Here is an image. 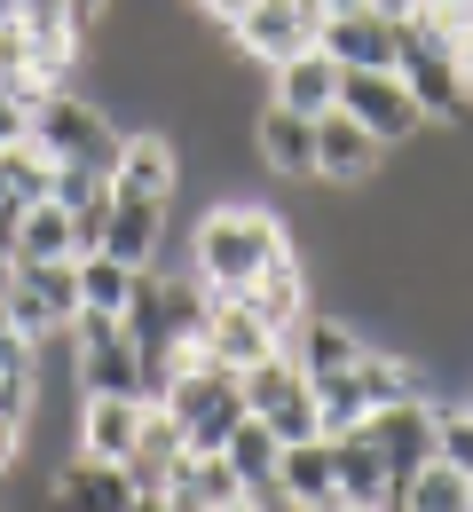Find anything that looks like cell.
<instances>
[{"instance_id": "1", "label": "cell", "mask_w": 473, "mask_h": 512, "mask_svg": "<svg viewBox=\"0 0 473 512\" xmlns=\"http://www.w3.org/2000/svg\"><path fill=\"white\" fill-rule=\"evenodd\" d=\"M276 253H292V237H284V221L269 205H213L190 229V276L213 300H237Z\"/></svg>"}, {"instance_id": "2", "label": "cell", "mask_w": 473, "mask_h": 512, "mask_svg": "<svg viewBox=\"0 0 473 512\" xmlns=\"http://www.w3.org/2000/svg\"><path fill=\"white\" fill-rule=\"evenodd\" d=\"M395 79L410 87V103H418V119H442V127H458L466 119V71L450 56V32L418 8L410 24H395Z\"/></svg>"}, {"instance_id": "3", "label": "cell", "mask_w": 473, "mask_h": 512, "mask_svg": "<svg viewBox=\"0 0 473 512\" xmlns=\"http://www.w3.org/2000/svg\"><path fill=\"white\" fill-rule=\"evenodd\" d=\"M119 134L127 127H111L103 95H79V87H48L40 111H32V142H40L56 166H103V174H111Z\"/></svg>"}, {"instance_id": "4", "label": "cell", "mask_w": 473, "mask_h": 512, "mask_svg": "<svg viewBox=\"0 0 473 512\" xmlns=\"http://www.w3.org/2000/svg\"><path fill=\"white\" fill-rule=\"evenodd\" d=\"M71 379H79V394H135L142 402V347L119 331V316H71Z\"/></svg>"}, {"instance_id": "5", "label": "cell", "mask_w": 473, "mask_h": 512, "mask_svg": "<svg viewBox=\"0 0 473 512\" xmlns=\"http://www.w3.org/2000/svg\"><path fill=\"white\" fill-rule=\"evenodd\" d=\"M316 24H324V8L316 0H253L237 24H229V48L245 56V64H292L300 48H316Z\"/></svg>"}, {"instance_id": "6", "label": "cell", "mask_w": 473, "mask_h": 512, "mask_svg": "<svg viewBox=\"0 0 473 512\" xmlns=\"http://www.w3.org/2000/svg\"><path fill=\"white\" fill-rule=\"evenodd\" d=\"M379 158H387V142H379L371 127H355V119L332 103V111L316 119V174H308V182H316V190H332V197H347L355 182H371V174H379Z\"/></svg>"}, {"instance_id": "7", "label": "cell", "mask_w": 473, "mask_h": 512, "mask_svg": "<svg viewBox=\"0 0 473 512\" xmlns=\"http://www.w3.org/2000/svg\"><path fill=\"white\" fill-rule=\"evenodd\" d=\"M339 111H347L355 127H371L387 150L426 127V119H418V103H410V87L395 79V71H339Z\"/></svg>"}, {"instance_id": "8", "label": "cell", "mask_w": 473, "mask_h": 512, "mask_svg": "<svg viewBox=\"0 0 473 512\" xmlns=\"http://www.w3.org/2000/svg\"><path fill=\"white\" fill-rule=\"evenodd\" d=\"M363 434H371V449H379L387 481L403 489L418 465H434V402H426V394L387 402V410H371V418H363Z\"/></svg>"}, {"instance_id": "9", "label": "cell", "mask_w": 473, "mask_h": 512, "mask_svg": "<svg viewBox=\"0 0 473 512\" xmlns=\"http://www.w3.org/2000/svg\"><path fill=\"white\" fill-rule=\"evenodd\" d=\"M174 182H182V158L158 127H127L119 134V158H111V197H158L174 205Z\"/></svg>"}, {"instance_id": "10", "label": "cell", "mask_w": 473, "mask_h": 512, "mask_svg": "<svg viewBox=\"0 0 473 512\" xmlns=\"http://www.w3.org/2000/svg\"><path fill=\"white\" fill-rule=\"evenodd\" d=\"M142 418H150V402L135 394H79V457H103V465H127L142 442Z\"/></svg>"}, {"instance_id": "11", "label": "cell", "mask_w": 473, "mask_h": 512, "mask_svg": "<svg viewBox=\"0 0 473 512\" xmlns=\"http://www.w3.org/2000/svg\"><path fill=\"white\" fill-rule=\"evenodd\" d=\"M316 48H324L339 71H395V24L371 16V8H332V16L316 24Z\"/></svg>"}, {"instance_id": "12", "label": "cell", "mask_w": 473, "mask_h": 512, "mask_svg": "<svg viewBox=\"0 0 473 512\" xmlns=\"http://www.w3.org/2000/svg\"><path fill=\"white\" fill-rule=\"evenodd\" d=\"M135 497L142 489L127 481V465H103V457H71L48 481V512H127Z\"/></svg>"}, {"instance_id": "13", "label": "cell", "mask_w": 473, "mask_h": 512, "mask_svg": "<svg viewBox=\"0 0 473 512\" xmlns=\"http://www.w3.org/2000/svg\"><path fill=\"white\" fill-rule=\"evenodd\" d=\"M237 300H245L261 323H269V339L284 347V339H292V323L308 316V268H300V253H276L269 268H261V276L237 292Z\"/></svg>"}, {"instance_id": "14", "label": "cell", "mask_w": 473, "mask_h": 512, "mask_svg": "<svg viewBox=\"0 0 473 512\" xmlns=\"http://www.w3.org/2000/svg\"><path fill=\"white\" fill-rule=\"evenodd\" d=\"M371 339H355V323L347 316H308L292 323V339H284V355H292V371L300 379H324V371H355V355H363Z\"/></svg>"}, {"instance_id": "15", "label": "cell", "mask_w": 473, "mask_h": 512, "mask_svg": "<svg viewBox=\"0 0 473 512\" xmlns=\"http://www.w3.org/2000/svg\"><path fill=\"white\" fill-rule=\"evenodd\" d=\"M276 505H284V512H332L339 505L324 434H316V442H284V449H276Z\"/></svg>"}, {"instance_id": "16", "label": "cell", "mask_w": 473, "mask_h": 512, "mask_svg": "<svg viewBox=\"0 0 473 512\" xmlns=\"http://www.w3.org/2000/svg\"><path fill=\"white\" fill-rule=\"evenodd\" d=\"M253 150H261L269 174L308 182V174H316V119H300V111H284V103H261V119H253Z\"/></svg>"}, {"instance_id": "17", "label": "cell", "mask_w": 473, "mask_h": 512, "mask_svg": "<svg viewBox=\"0 0 473 512\" xmlns=\"http://www.w3.org/2000/svg\"><path fill=\"white\" fill-rule=\"evenodd\" d=\"M324 449H332L339 505H387V512H395V481H387V465H379V449H371L363 426H355V434H324Z\"/></svg>"}, {"instance_id": "18", "label": "cell", "mask_w": 473, "mask_h": 512, "mask_svg": "<svg viewBox=\"0 0 473 512\" xmlns=\"http://www.w3.org/2000/svg\"><path fill=\"white\" fill-rule=\"evenodd\" d=\"M198 347L213 355V363H229V371H245V363H261V355H276L269 323L253 316L245 300H213V308H205V331H198Z\"/></svg>"}, {"instance_id": "19", "label": "cell", "mask_w": 473, "mask_h": 512, "mask_svg": "<svg viewBox=\"0 0 473 512\" xmlns=\"http://www.w3.org/2000/svg\"><path fill=\"white\" fill-rule=\"evenodd\" d=\"M166 245V205L158 197H111V221H103V245L95 253L127 260V268H150Z\"/></svg>"}, {"instance_id": "20", "label": "cell", "mask_w": 473, "mask_h": 512, "mask_svg": "<svg viewBox=\"0 0 473 512\" xmlns=\"http://www.w3.org/2000/svg\"><path fill=\"white\" fill-rule=\"evenodd\" d=\"M269 79H276L269 103L300 111V119H324V111L339 103V64L324 56V48H300V56H292V64H276Z\"/></svg>"}, {"instance_id": "21", "label": "cell", "mask_w": 473, "mask_h": 512, "mask_svg": "<svg viewBox=\"0 0 473 512\" xmlns=\"http://www.w3.org/2000/svg\"><path fill=\"white\" fill-rule=\"evenodd\" d=\"M174 465H182V426H174L166 410H150V418H142L135 457H127V481H135L142 497H158V489L174 481Z\"/></svg>"}, {"instance_id": "22", "label": "cell", "mask_w": 473, "mask_h": 512, "mask_svg": "<svg viewBox=\"0 0 473 512\" xmlns=\"http://www.w3.org/2000/svg\"><path fill=\"white\" fill-rule=\"evenodd\" d=\"M71 268H79V308L87 316H127L142 268H127V260H111V253H79Z\"/></svg>"}, {"instance_id": "23", "label": "cell", "mask_w": 473, "mask_h": 512, "mask_svg": "<svg viewBox=\"0 0 473 512\" xmlns=\"http://www.w3.org/2000/svg\"><path fill=\"white\" fill-rule=\"evenodd\" d=\"M276 449H284V442H276V434L253 418V410H245V426H237V434H229V449H221V457L237 465L245 497H261V505H276Z\"/></svg>"}, {"instance_id": "24", "label": "cell", "mask_w": 473, "mask_h": 512, "mask_svg": "<svg viewBox=\"0 0 473 512\" xmlns=\"http://www.w3.org/2000/svg\"><path fill=\"white\" fill-rule=\"evenodd\" d=\"M8 284H24V292L71 331V316H79V268H71V260H8Z\"/></svg>"}, {"instance_id": "25", "label": "cell", "mask_w": 473, "mask_h": 512, "mask_svg": "<svg viewBox=\"0 0 473 512\" xmlns=\"http://www.w3.org/2000/svg\"><path fill=\"white\" fill-rule=\"evenodd\" d=\"M16 260H79V229L56 197L24 205V229H16Z\"/></svg>"}, {"instance_id": "26", "label": "cell", "mask_w": 473, "mask_h": 512, "mask_svg": "<svg viewBox=\"0 0 473 512\" xmlns=\"http://www.w3.org/2000/svg\"><path fill=\"white\" fill-rule=\"evenodd\" d=\"M395 512H473V481L434 457V465H418L403 489H395Z\"/></svg>"}, {"instance_id": "27", "label": "cell", "mask_w": 473, "mask_h": 512, "mask_svg": "<svg viewBox=\"0 0 473 512\" xmlns=\"http://www.w3.org/2000/svg\"><path fill=\"white\" fill-rule=\"evenodd\" d=\"M355 386H363L371 410H387V402H410V394H418V371H410L403 355H387V347H363V355H355Z\"/></svg>"}, {"instance_id": "28", "label": "cell", "mask_w": 473, "mask_h": 512, "mask_svg": "<svg viewBox=\"0 0 473 512\" xmlns=\"http://www.w3.org/2000/svg\"><path fill=\"white\" fill-rule=\"evenodd\" d=\"M308 394H316V426H324V434H355V426L371 418L355 371H324V379H308Z\"/></svg>"}, {"instance_id": "29", "label": "cell", "mask_w": 473, "mask_h": 512, "mask_svg": "<svg viewBox=\"0 0 473 512\" xmlns=\"http://www.w3.org/2000/svg\"><path fill=\"white\" fill-rule=\"evenodd\" d=\"M434 457H442L450 473H466V481H473V402L434 410Z\"/></svg>"}, {"instance_id": "30", "label": "cell", "mask_w": 473, "mask_h": 512, "mask_svg": "<svg viewBox=\"0 0 473 512\" xmlns=\"http://www.w3.org/2000/svg\"><path fill=\"white\" fill-rule=\"evenodd\" d=\"M442 32H450V56H458V71H466V95H473V0H458V8H426Z\"/></svg>"}, {"instance_id": "31", "label": "cell", "mask_w": 473, "mask_h": 512, "mask_svg": "<svg viewBox=\"0 0 473 512\" xmlns=\"http://www.w3.org/2000/svg\"><path fill=\"white\" fill-rule=\"evenodd\" d=\"M16 229H24V205L0 197V260H16Z\"/></svg>"}, {"instance_id": "32", "label": "cell", "mask_w": 473, "mask_h": 512, "mask_svg": "<svg viewBox=\"0 0 473 512\" xmlns=\"http://www.w3.org/2000/svg\"><path fill=\"white\" fill-rule=\"evenodd\" d=\"M190 8H198V16H221V32H229V24H237L253 0H190Z\"/></svg>"}, {"instance_id": "33", "label": "cell", "mask_w": 473, "mask_h": 512, "mask_svg": "<svg viewBox=\"0 0 473 512\" xmlns=\"http://www.w3.org/2000/svg\"><path fill=\"white\" fill-rule=\"evenodd\" d=\"M16 457H24V426H16V418H0V473H8Z\"/></svg>"}, {"instance_id": "34", "label": "cell", "mask_w": 473, "mask_h": 512, "mask_svg": "<svg viewBox=\"0 0 473 512\" xmlns=\"http://www.w3.org/2000/svg\"><path fill=\"white\" fill-rule=\"evenodd\" d=\"M213 512H276V505H261V497H229V505H213Z\"/></svg>"}, {"instance_id": "35", "label": "cell", "mask_w": 473, "mask_h": 512, "mask_svg": "<svg viewBox=\"0 0 473 512\" xmlns=\"http://www.w3.org/2000/svg\"><path fill=\"white\" fill-rule=\"evenodd\" d=\"M71 8H79V16H87V24H95V16H103V8H111V0H71Z\"/></svg>"}, {"instance_id": "36", "label": "cell", "mask_w": 473, "mask_h": 512, "mask_svg": "<svg viewBox=\"0 0 473 512\" xmlns=\"http://www.w3.org/2000/svg\"><path fill=\"white\" fill-rule=\"evenodd\" d=\"M127 512H166V497H135V505H127Z\"/></svg>"}, {"instance_id": "37", "label": "cell", "mask_w": 473, "mask_h": 512, "mask_svg": "<svg viewBox=\"0 0 473 512\" xmlns=\"http://www.w3.org/2000/svg\"><path fill=\"white\" fill-rule=\"evenodd\" d=\"M332 512H387V505H332Z\"/></svg>"}, {"instance_id": "38", "label": "cell", "mask_w": 473, "mask_h": 512, "mask_svg": "<svg viewBox=\"0 0 473 512\" xmlns=\"http://www.w3.org/2000/svg\"><path fill=\"white\" fill-rule=\"evenodd\" d=\"M418 8H458V0H418Z\"/></svg>"}, {"instance_id": "39", "label": "cell", "mask_w": 473, "mask_h": 512, "mask_svg": "<svg viewBox=\"0 0 473 512\" xmlns=\"http://www.w3.org/2000/svg\"><path fill=\"white\" fill-rule=\"evenodd\" d=\"M0 331H8V308H0Z\"/></svg>"}, {"instance_id": "40", "label": "cell", "mask_w": 473, "mask_h": 512, "mask_svg": "<svg viewBox=\"0 0 473 512\" xmlns=\"http://www.w3.org/2000/svg\"><path fill=\"white\" fill-rule=\"evenodd\" d=\"M0 95H8V87H0Z\"/></svg>"}]
</instances>
